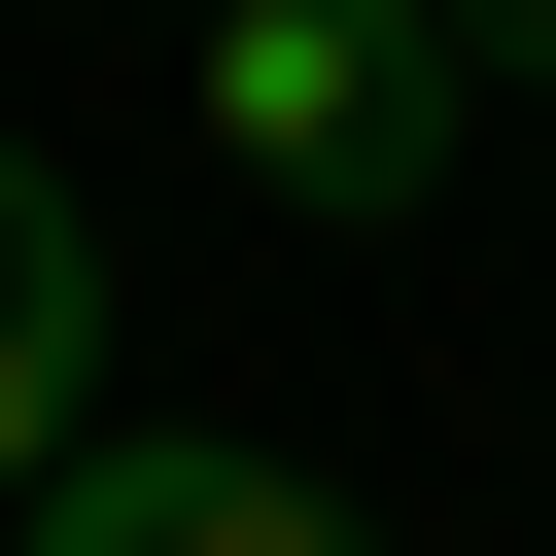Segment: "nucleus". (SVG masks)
Wrapping results in <instances>:
<instances>
[{
  "label": "nucleus",
  "mask_w": 556,
  "mask_h": 556,
  "mask_svg": "<svg viewBox=\"0 0 556 556\" xmlns=\"http://www.w3.org/2000/svg\"><path fill=\"white\" fill-rule=\"evenodd\" d=\"M452 0H208V174L243 208H313V243H382L417 174H452Z\"/></svg>",
  "instance_id": "obj_1"
},
{
  "label": "nucleus",
  "mask_w": 556,
  "mask_h": 556,
  "mask_svg": "<svg viewBox=\"0 0 556 556\" xmlns=\"http://www.w3.org/2000/svg\"><path fill=\"white\" fill-rule=\"evenodd\" d=\"M70 452H104V208L0 139V521H35Z\"/></svg>",
  "instance_id": "obj_3"
},
{
  "label": "nucleus",
  "mask_w": 556,
  "mask_h": 556,
  "mask_svg": "<svg viewBox=\"0 0 556 556\" xmlns=\"http://www.w3.org/2000/svg\"><path fill=\"white\" fill-rule=\"evenodd\" d=\"M452 70H556V0H452Z\"/></svg>",
  "instance_id": "obj_4"
},
{
  "label": "nucleus",
  "mask_w": 556,
  "mask_h": 556,
  "mask_svg": "<svg viewBox=\"0 0 556 556\" xmlns=\"http://www.w3.org/2000/svg\"><path fill=\"white\" fill-rule=\"evenodd\" d=\"M35 556H382L348 486H278V452H174V417H104L70 486H35Z\"/></svg>",
  "instance_id": "obj_2"
}]
</instances>
